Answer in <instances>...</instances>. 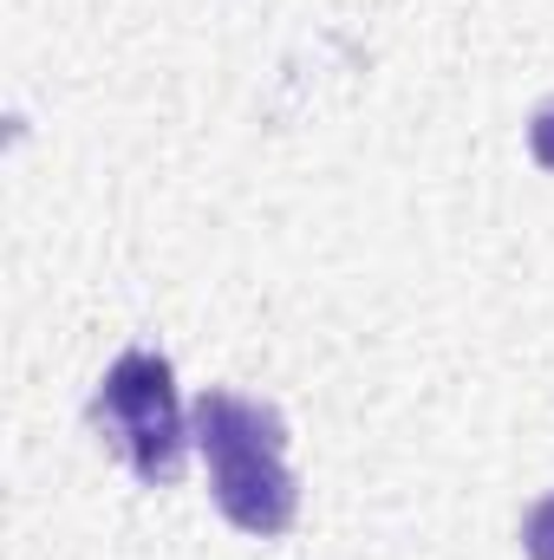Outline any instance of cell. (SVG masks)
<instances>
[{
    "label": "cell",
    "instance_id": "6da1fadb",
    "mask_svg": "<svg viewBox=\"0 0 554 560\" xmlns=\"http://www.w3.org/2000/svg\"><path fill=\"white\" fill-rule=\"evenodd\" d=\"M189 430H196V450L209 456L216 469V502L235 528L249 535H280L293 522V476L280 463V418L268 405H249V398H229V392H203L196 411H189Z\"/></svg>",
    "mask_w": 554,
    "mask_h": 560
},
{
    "label": "cell",
    "instance_id": "7a4b0ae2",
    "mask_svg": "<svg viewBox=\"0 0 554 560\" xmlns=\"http://www.w3.org/2000/svg\"><path fill=\"white\" fill-rule=\"evenodd\" d=\"M99 430L125 450V463L143 482H176L183 469V423H176V392H170V365L157 352H125L92 405Z\"/></svg>",
    "mask_w": 554,
    "mask_h": 560
},
{
    "label": "cell",
    "instance_id": "3957f363",
    "mask_svg": "<svg viewBox=\"0 0 554 560\" xmlns=\"http://www.w3.org/2000/svg\"><path fill=\"white\" fill-rule=\"evenodd\" d=\"M522 541H529L535 560H554V502H542V509L529 515V535H522Z\"/></svg>",
    "mask_w": 554,
    "mask_h": 560
},
{
    "label": "cell",
    "instance_id": "277c9868",
    "mask_svg": "<svg viewBox=\"0 0 554 560\" xmlns=\"http://www.w3.org/2000/svg\"><path fill=\"white\" fill-rule=\"evenodd\" d=\"M529 150H535V163H542V170H554V105L529 125Z\"/></svg>",
    "mask_w": 554,
    "mask_h": 560
}]
</instances>
